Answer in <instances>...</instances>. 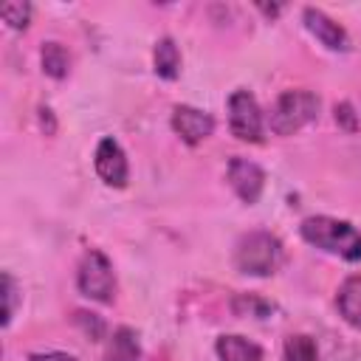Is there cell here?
Wrapping results in <instances>:
<instances>
[{
    "mask_svg": "<svg viewBox=\"0 0 361 361\" xmlns=\"http://www.w3.org/2000/svg\"><path fill=\"white\" fill-rule=\"evenodd\" d=\"M76 288L82 296L93 299V302H102V305H110L116 299V274H113V262L90 248L82 262H79V271H76Z\"/></svg>",
    "mask_w": 361,
    "mask_h": 361,
    "instance_id": "277c9868",
    "label": "cell"
},
{
    "mask_svg": "<svg viewBox=\"0 0 361 361\" xmlns=\"http://www.w3.org/2000/svg\"><path fill=\"white\" fill-rule=\"evenodd\" d=\"M259 11H262L265 17H276L282 8H279V6H259Z\"/></svg>",
    "mask_w": 361,
    "mask_h": 361,
    "instance_id": "7402d4cb",
    "label": "cell"
},
{
    "mask_svg": "<svg viewBox=\"0 0 361 361\" xmlns=\"http://www.w3.org/2000/svg\"><path fill=\"white\" fill-rule=\"evenodd\" d=\"M228 130L237 141H248V144L262 141L265 118L251 90H234L228 96Z\"/></svg>",
    "mask_w": 361,
    "mask_h": 361,
    "instance_id": "5b68a950",
    "label": "cell"
},
{
    "mask_svg": "<svg viewBox=\"0 0 361 361\" xmlns=\"http://www.w3.org/2000/svg\"><path fill=\"white\" fill-rule=\"evenodd\" d=\"M282 259H285V251L279 237L262 228L243 234L234 248V265L240 274H248V276H271L282 265Z\"/></svg>",
    "mask_w": 361,
    "mask_h": 361,
    "instance_id": "7a4b0ae2",
    "label": "cell"
},
{
    "mask_svg": "<svg viewBox=\"0 0 361 361\" xmlns=\"http://www.w3.org/2000/svg\"><path fill=\"white\" fill-rule=\"evenodd\" d=\"M319 116V96L310 90H285L271 110V130L276 135H293Z\"/></svg>",
    "mask_w": 361,
    "mask_h": 361,
    "instance_id": "3957f363",
    "label": "cell"
},
{
    "mask_svg": "<svg viewBox=\"0 0 361 361\" xmlns=\"http://www.w3.org/2000/svg\"><path fill=\"white\" fill-rule=\"evenodd\" d=\"M93 166H96V175L107 183V186H127V178H130V164H127V155L121 149V144L116 138H102L99 147H96V158H93Z\"/></svg>",
    "mask_w": 361,
    "mask_h": 361,
    "instance_id": "52a82bcc",
    "label": "cell"
},
{
    "mask_svg": "<svg viewBox=\"0 0 361 361\" xmlns=\"http://www.w3.org/2000/svg\"><path fill=\"white\" fill-rule=\"evenodd\" d=\"M336 121H338L344 130H350V133L358 127V116H355V110H353V104H350V102L336 104Z\"/></svg>",
    "mask_w": 361,
    "mask_h": 361,
    "instance_id": "ffe728a7",
    "label": "cell"
},
{
    "mask_svg": "<svg viewBox=\"0 0 361 361\" xmlns=\"http://www.w3.org/2000/svg\"><path fill=\"white\" fill-rule=\"evenodd\" d=\"M226 178H228V183H231L234 195H237L243 203H248V206H254V203L259 200L262 189H265V172H262V166L254 164V161H248V158H240V155L228 161Z\"/></svg>",
    "mask_w": 361,
    "mask_h": 361,
    "instance_id": "8992f818",
    "label": "cell"
},
{
    "mask_svg": "<svg viewBox=\"0 0 361 361\" xmlns=\"http://www.w3.org/2000/svg\"><path fill=\"white\" fill-rule=\"evenodd\" d=\"M172 130L180 135L183 144L195 147V144L206 141L214 133V118L206 110H197V107H189V104H178L172 110Z\"/></svg>",
    "mask_w": 361,
    "mask_h": 361,
    "instance_id": "ba28073f",
    "label": "cell"
},
{
    "mask_svg": "<svg viewBox=\"0 0 361 361\" xmlns=\"http://www.w3.org/2000/svg\"><path fill=\"white\" fill-rule=\"evenodd\" d=\"M214 350H217L220 361H262V347L245 336H237V333L220 336Z\"/></svg>",
    "mask_w": 361,
    "mask_h": 361,
    "instance_id": "30bf717a",
    "label": "cell"
},
{
    "mask_svg": "<svg viewBox=\"0 0 361 361\" xmlns=\"http://www.w3.org/2000/svg\"><path fill=\"white\" fill-rule=\"evenodd\" d=\"M104 361H141V344L135 330L130 327H116L107 350H104Z\"/></svg>",
    "mask_w": 361,
    "mask_h": 361,
    "instance_id": "7c38bea8",
    "label": "cell"
},
{
    "mask_svg": "<svg viewBox=\"0 0 361 361\" xmlns=\"http://www.w3.org/2000/svg\"><path fill=\"white\" fill-rule=\"evenodd\" d=\"M302 20H305V28H307L324 48H330V51H347V48H350L347 31H344L333 17H327L322 8L307 6V8L302 11Z\"/></svg>",
    "mask_w": 361,
    "mask_h": 361,
    "instance_id": "9c48e42d",
    "label": "cell"
},
{
    "mask_svg": "<svg viewBox=\"0 0 361 361\" xmlns=\"http://www.w3.org/2000/svg\"><path fill=\"white\" fill-rule=\"evenodd\" d=\"M0 14H3V20H6V25H8V28L23 31V28H28L31 6H28V3H23V0H17V3H3Z\"/></svg>",
    "mask_w": 361,
    "mask_h": 361,
    "instance_id": "e0dca14e",
    "label": "cell"
},
{
    "mask_svg": "<svg viewBox=\"0 0 361 361\" xmlns=\"http://www.w3.org/2000/svg\"><path fill=\"white\" fill-rule=\"evenodd\" d=\"M39 62H42V71L51 79H65L68 71H71V56H68L65 45H59V42H42Z\"/></svg>",
    "mask_w": 361,
    "mask_h": 361,
    "instance_id": "5bb4252c",
    "label": "cell"
},
{
    "mask_svg": "<svg viewBox=\"0 0 361 361\" xmlns=\"http://www.w3.org/2000/svg\"><path fill=\"white\" fill-rule=\"evenodd\" d=\"M76 324L82 327V333L90 338V341H99L102 333H104V322L96 316V313H85V310H76Z\"/></svg>",
    "mask_w": 361,
    "mask_h": 361,
    "instance_id": "d6986e66",
    "label": "cell"
},
{
    "mask_svg": "<svg viewBox=\"0 0 361 361\" xmlns=\"http://www.w3.org/2000/svg\"><path fill=\"white\" fill-rule=\"evenodd\" d=\"M28 361H76V358L68 355V353H56V350H51V353H31Z\"/></svg>",
    "mask_w": 361,
    "mask_h": 361,
    "instance_id": "44dd1931",
    "label": "cell"
},
{
    "mask_svg": "<svg viewBox=\"0 0 361 361\" xmlns=\"http://www.w3.org/2000/svg\"><path fill=\"white\" fill-rule=\"evenodd\" d=\"M17 296H20L17 282H14V276L6 271V274H3V327H8L11 319H14V313H17Z\"/></svg>",
    "mask_w": 361,
    "mask_h": 361,
    "instance_id": "ac0fdd59",
    "label": "cell"
},
{
    "mask_svg": "<svg viewBox=\"0 0 361 361\" xmlns=\"http://www.w3.org/2000/svg\"><path fill=\"white\" fill-rule=\"evenodd\" d=\"M282 361H319V347L305 333L288 336L285 350H282Z\"/></svg>",
    "mask_w": 361,
    "mask_h": 361,
    "instance_id": "9a60e30c",
    "label": "cell"
},
{
    "mask_svg": "<svg viewBox=\"0 0 361 361\" xmlns=\"http://www.w3.org/2000/svg\"><path fill=\"white\" fill-rule=\"evenodd\" d=\"M152 65L161 79H175L180 73V51L172 37H161L152 51Z\"/></svg>",
    "mask_w": 361,
    "mask_h": 361,
    "instance_id": "4fadbf2b",
    "label": "cell"
},
{
    "mask_svg": "<svg viewBox=\"0 0 361 361\" xmlns=\"http://www.w3.org/2000/svg\"><path fill=\"white\" fill-rule=\"evenodd\" d=\"M231 310L234 316H254V319H268L274 313V305L254 296V293H237L231 299Z\"/></svg>",
    "mask_w": 361,
    "mask_h": 361,
    "instance_id": "2e32d148",
    "label": "cell"
},
{
    "mask_svg": "<svg viewBox=\"0 0 361 361\" xmlns=\"http://www.w3.org/2000/svg\"><path fill=\"white\" fill-rule=\"evenodd\" d=\"M299 234L305 243L341 257L347 262H358L361 259V231L355 226H350L347 220H336L327 214H313L305 217L299 226Z\"/></svg>",
    "mask_w": 361,
    "mask_h": 361,
    "instance_id": "6da1fadb",
    "label": "cell"
},
{
    "mask_svg": "<svg viewBox=\"0 0 361 361\" xmlns=\"http://www.w3.org/2000/svg\"><path fill=\"white\" fill-rule=\"evenodd\" d=\"M336 307L350 327L361 330V274H353L341 282L338 296H336Z\"/></svg>",
    "mask_w": 361,
    "mask_h": 361,
    "instance_id": "8fae6325",
    "label": "cell"
}]
</instances>
